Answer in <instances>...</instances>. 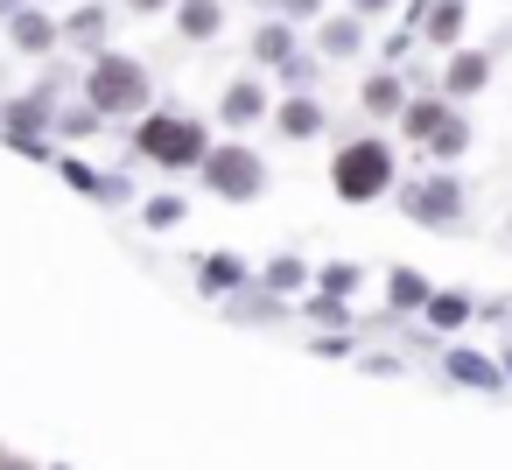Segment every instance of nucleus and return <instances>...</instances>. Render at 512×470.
<instances>
[{
  "label": "nucleus",
  "mask_w": 512,
  "mask_h": 470,
  "mask_svg": "<svg viewBox=\"0 0 512 470\" xmlns=\"http://www.w3.org/2000/svg\"><path fill=\"white\" fill-rule=\"evenodd\" d=\"M407 127H414L421 141H442V148H456V127H449V113H442V106H414V113H407Z\"/></svg>",
  "instance_id": "nucleus-4"
},
{
  "label": "nucleus",
  "mask_w": 512,
  "mask_h": 470,
  "mask_svg": "<svg viewBox=\"0 0 512 470\" xmlns=\"http://www.w3.org/2000/svg\"><path fill=\"white\" fill-rule=\"evenodd\" d=\"M379 183H386V155H379L372 141H365V148H351V155L337 162V190H344V197H372Z\"/></svg>",
  "instance_id": "nucleus-1"
},
{
  "label": "nucleus",
  "mask_w": 512,
  "mask_h": 470,
  "mask_svg": "<svg viewBox=\"0 0 512 470\" xmlns=\"http://www.w3.org/2000/svg\"><path fill=\"white\" fill-rule=\"evenodd\" d=\"M0 470H15V463H8V456H0Z\"/></svg>",
  "instance_id": "nucleus-8"
},
{
  "label": "nucleus",
  "mask_w": 512,
  "mask_h": 470,
  "mask_svg": "<svg viewBox=\"0 0 512 470\" xmlns=\"http://www.w3.org/2000/svg\"><path fill=\"white\" fill-rule=\"evenodd\" d=\"M211 169H218L232 190H246V183H253V162H246V155H225V162H211Z\"/></svg>",
  "instance_id": "nucleus-5"
},
{
  "label": "nucleus",
  "mask_w": 512,
  "mask_h": 470,
  "mask_svg": "<svg viewBox=\"0 0 512 470\" xmlns=\"http://www.w3.org/2000/svg\"><path fill=\"white\" fill-rule=\"evenodd\" d=\"M141 148H148V155H162V162H190V155H197V141H190V127H183V120H155V127L141 134Z\"/></svg>",
  "instance_id": "nucleus-2"
},
{
  "label": "nucleus",
  "mask_w": 512,
  "mask_h": 470,
  "mask_svg": "<svg viewBox=\"0 0 512 470\" xmlns=\"http://www.w3.org/2000/svg\"><path fill=\"white\" fill-rule=\"evenodd\" d=\"M477 78H484V64H477V57H463V64H456V78H449V85H463V92H470V85H477Z\"/></svg>",
  "instance_id": "nucleus-7"
},
{
  "label": "nucleus",
  "mask_w": 512,
  "mask_h": 470,
  "mask_svg": "<svg viewBox=\"0 0 512 470\" xmlns=\"http://www.w3.org/2000/svg\"><path fill=\"white\" fill-rule=\"evenodd\" d=\"M211 22H218V8H204V0H190V8H183V29H190V36H204Z\"/></svg>",
  "instance_id": "nucleus-6"
},
{
  "label": "nucleus",
  "mask_w": 512,
  "mask_h": 470,
  "mask_svg": "<svg viewBox=\"0 0 512 470\" xmlns=\"http://www.w3.org/2000/svg\"><path fill=\"white\" fill-rule=\"evenodd\" d=\"M92 99H99V106H134V99H141V78H134V64H106V71L92 78Z\"/></svg>",
  "instance_id": "nucleus-3"
}]
</instances>
